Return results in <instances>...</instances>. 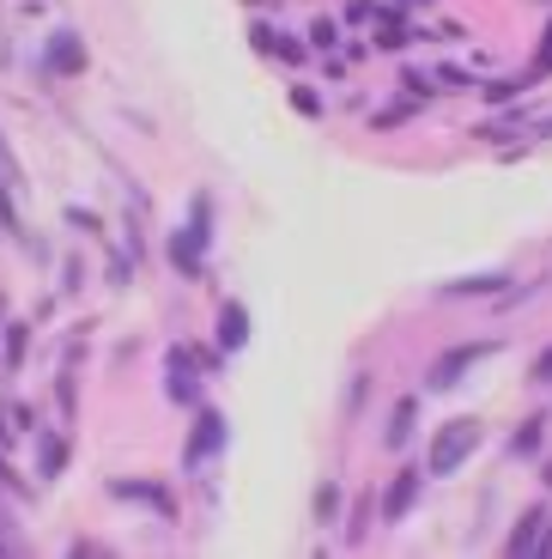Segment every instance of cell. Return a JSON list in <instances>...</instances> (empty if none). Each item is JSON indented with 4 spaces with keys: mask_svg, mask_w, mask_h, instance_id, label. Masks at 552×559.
<instances>
[{
    "mask_svg": "<svg viewBox=\"0 0 552 559\" xmlns=\"http://www.w3.org/2000/svg\"><path fill=\"white\" fill-rule=\"evenodd\" d=\"M219 444H225V419L219 414H201V419H194V438H189V462H207Z\"/></svg>",
    "mask_w": 552,
    "mask_h": 559,
    "instance_id": "6",
    "label": "cell"
},
{
    "mask_svg": "<svg viewBox=\"0 0 552 559\" xmlns=\"http://www.w3.org/2000/svg\"><path fill=\"white\" fill-rule=\"evenodd\" d=\"M255 49H267V56H279V61H304V49L291 37H279V31H267V25H255Z\"/></svg>",
    "mask_w": 552,
    "mask_h": 559,
    "instance_id": "13",
    "label": "cell"
},
{
    "mask_svg": "<svg viewBox=\"0 0 552 559\" xmlns=\"http://www.w3.org/2000/svg\"><path fill=\"white\" fill-rule=\"evenodd\" d=\"M413 419H419V402H413V395H400V402H395V414H388V432H383V438L400 450L407 438H413Z\"/></svg>",
    "mask_w": 552,
    "mask_h": 559,
    "instance_id": "9",
    "label": "cell"
},
{
    "mask_svg": "<svg viewBox=\"0 0 552 559\" xmlns=\"http://www.w3.org/2000/svg\"><path fill=\"white\" fill-rule=\"evenodd\" d=\"M540 438H547V419H523V426H516V432H511V456H535V450H540Z\"/></svg>",
    "mask_w": 552,
    "mask_h": 559,
    "instance_id": "12",
    "label": "cell"
},
{
    "mask_svg": "<svg viewBox=\"0 0 552 559\" xmlns=\"http://www.w3.org/2000/svg\"><path fill=\"white\" fill-rule=\"evenodd\" d=\"M364 535H371V499H359V511H352V523H346V542L359 547Z\"/></svg>",
    "mask_w": 552,
    "mask_h": 559,
    "instance_id": "14",
    "label": "cell"
},
{
    "mask_svg": "<svg viewBox=\"0 0 552 559\" xmlns=\"http://www.w3.org/2000/svg\"><path fill=\"white\" fill-rule=\"evenodd\" d=\"M492 341H461V347H449V353H437V359H431V371H425V383L431 390H456L461 378H468L473 365L480 359H492Z\"/></svg>",
    "mask_w": 552,
    "mask_h": 559,
    "instance_id": "2",
    "label": "cell"
},
{
    "mask_svg": "<svg viewBox=\"0 0 552 559\" xmlns=\"http://www.w3.org/2000/svg\"><path fill=\"white\" fill-rule=\"evenodd\" d=\"M437 80H443V85H449V92H468V85H473V80H468V73H461V68H443V73H437Z\"/></svg>",
    "mask_w": 552,
    "mask_h": 559,
    "instance_id": "17",
    "label": "cell"
},
{
    "mask_svg": "<svg viewBox=\"0 0 552 559\" xmlns=\"http://www.w3.org/2000/svg\"><path fill=\"white\" fill-rule=\"evenodd\" d=\"M480 444H485V426H480L473 414L443 419L437 432H431V450H425V475H456V468H461V462H468Z\"/></svg>",
    "mask_w": 552,
    "mask_h": 559,
    "instance_id": "1",
    "label": "cell"
},
{
    "mask_svg": "<svg viewBox=\"0 0 552 559\" xmlns=\"http://www.w3.org/2000/svg\"><path fill=\"white\" fill-rule=\"evenodd\" d=\"M419 487H425V475H419V468H400V475L388 480L383 504H376V511H383V523H400V518H407V511L419 504Z\"/></svg>",
    "mask_w": 552,
    "mask_h": 559,
    "instance_id": "4",
    "label": "cell"
},
{
    "mask_svg": "<svg viewBox=\"0 0 552 559\" xmlns=\"http://www.w3.org/2000/svg\"><path fill=\"white\" fill-rule=\"evenodd\" d=\"M201 243H207V201H194V219H189V231L170 243V255L194 274V267H201Z\"/></svg>",
    "mask_w": 552,
    "mask_h": 559,
    "instance_id": "5",
    "label": "cell"
},
{
    "mask_svg": "<svg viewBox=\"0 0 552 559\" xmlns=\"http://www.w3.org/2000/svg\"><path fill=\"white\" fill-rule=\"evenodd\" d=\"M49 68H56V73H80L85 68V43L73 37V31H61V37L49 43Z\"/></svg>",
    "mask_w": 552,
    "mask_h": 559,
    "instance_id": "7",
    "label": "cell"
},
{
    "mask_svg": "<svg viewBox=\"0 0 552 559\" xmlns=\"http://www.w3.org/2000/svg\"><path fill=\"white\" fill-rule=\"evenodd\" d=\"M535 378H552V347H547V353H540V359H535Z\"/></svg>",
    "mask_w": 552,
    "mask_h": 559,
    "instance_id": "19",
    "label": "cell"
},
{
    "mask_svg": "<svg viewBox=\"0 0 552 559\" xmlns=\"http://www.w3.org/2000/svg\"><path fill=\"white\" fill-rule=\"evenodd\" d=\"M504 547H511V554H552V511L547 504H528Z\"/></svg>",
    "mask_w": 552,
    "mask_h": 559,
    "instance_id": "3",
    "label": "cell"
},
{
    "mask_svg": "<svg viewBox=\"0 0 552 559\" xmlns=\"http://www.w3.org/2000/svg\"><path fill=\"white\" fill-rule=\"evenodd\" d=\"M316 511H322V518H334V511H340V492L322 487V492H316Z\"/></svg>",
    "mask_w": 552,
    "mask_h": 559,
    "instance_id": "18",
    "label": "cell"
},
{
    "mask_svg": "<svg viewBox=\"0 0 552 559\" xmlns=\"http://www.w3.org/2000/svg\"><path fill=\"white\" fill-rule=\"evenodd\" d=\"M291 104H298V116H322V98H316V92H304V85L291 92Z\"/></svg>",
    "mask_w": 552,
    "mask_h": 559,
    "instance_id": "16",
    "label": "cell"
},
{
    "mask_svg": "<svg viewBox=\"0 0 552 559\" xmlns=\"http://www.w3.org/2000/svg\"><path fill=\"white\" fill-rule=\"evenodd\" d=\"M243 341H249V310H243V305H225V310H219V347L237 353Z\"/></svg>",
    "mask_w": 552,
    "mask_h": 559,
    "instance_id": "8",
    "label": "cell"
},
{
    "mask_svg": "<svg viewBox=\"0 0 552 559\" xmlns=\"http://www.w3.org/2000/svg\"><path fill=\"white\" fill-rule=\"evenodd\" d=\"M170 395H177V402H194V395H201V383H194V365H189V353H170Z\"/></svg>",
    "mask_w": 552,
    "mask_h": 559,
    "instance_id": "10",
    "label": "cell"
},
{
    "mask_svg": "<svg viewBox=\"0 0 552 559\" xmlns=\"http://www.w3.org/2000/svg\"><path fill=\"white\" fill-rule=\"evenodd\" d=\"M540 80H552V19H547V31H540V43H535V61L523 68V85H540Z\"/></svg>",
    "mask_w": 552,
    "mask_h": 559,
    "instance_id": "11",
    "label": "cell"
},
{
    "mask_svg": "<svg viewBox=\"0 0 552 559\" xmlns=\"http://www.w3.org/2000/svg\"><path fill=\"white\" fill-rule=\"evenodd\" d=\"M523 92H528L523 80H492V85H485V98H492V104H516Z\"/></svg>",
    "mask_w": 552,
    "mask_h": 559,
    "instance_id": "15",
    "label": "cell"
}]
</instances>
